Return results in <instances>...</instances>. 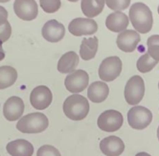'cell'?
<instances>
[{
	"mask_svg": "<svg viewBox=\"0 0 159 156\" xmlns=\"http://www.w3.org/2000/svg\"><path fill=\"white\" fill-rule=\"evenodd\" d=\"M157 63L158 61L154 60L149 54L146 53L138 59L137 62H136V67L141 73H148L152 71L157 65Z\"/></svg>",
	"mask_w": 159,
	"mask_h": 156,
	"instance_id": "obj_23",
	"label": "cell"
},
{
	"mask_svg": "<svg viewBox=\"0 0 159 156\" xmlns=\"http://www.w3.org/2000/svg\"><path fill=\"white\" fill-rule=\"evenodd\" d=\"M107 7L115 12H121L126 10L130 5L131 0H105Z\"/></svg>",
	"mask_w": 159,
	"mask_h": 156,
	"instance_id": "obj_26",
	"label": "cell"
},
{
	"mask_svg": "<svg viewBox=\"0 0 159 156\" xmlns=\"http://www.w3.org/2000/svg\"><path fill=\"white\" fill-rule=\"evenodd\" d=\"M109 94V87L105 82H94L87 89V97L92 103L99 104L107 100Z\"/></svg>",
	"mask_w": 159,
	"mask_h": 156,
	"instance_id": "obj_18",
	"label": "cell"
},
{
	"mask_svg": "<svg viewBox=\"0 0 159 156\" xmlns=\"http://www.w3.org/2000/svg\"><path fill=\"white\" fill-rule=\"evenodd\" d=\"M39 4L45 13L53 14L60 10L61 2V0H39Z\"/></svg>",
	"mask_w": 159,
	"mask_h": 156,
	"instance_id": "obj_25",
	"label": "cell"
},
{
	"mask_svg": "<svg viewBox=\"0 0 159 156\" xmlns=\"http://www.w3.org/2000/svg\"><path fill=\"white\" fill-rule=\"evenodd\" d=\"M152 121V113L148 108L137 105L129 109L128 112V122L130 127L142 130L149 127Z\"/></svg>",
	"mask_w": 159,
	"mask_h": 156,
	"instance_id": "obj_5",
	"label": "cell"
},
{
	"mask_svg": "<svg viewBox=\"0 0 159 156\" xmlns=\"http://www.w3.org/2000/svg\"><path fill=\"white\" fill-rule=\"evenodd\" d=\"M129 23V19L126 14L122 12H114L107 16L106 19L107 28L114 33H121L125 31Z\"/></svg>",
	"mask_w": 159,
	"mask_h": 156,
	"instance_id": "obj_16",
	"label": "cell"
},
{
	"mask_svg": "<svg viewBox=\"0 0 159 156\" xmlns=\"http://www.w3.org/2000/svg\"><path fill=\"white\" fill-rule=\"evenodd\" d=\"M122 72V61L118 57H108L105 59L99 67V77L103 82H112L120 76Z\"/></svg>",
	"mask_w": 159,
	"mask_h": 156,
	"instance_id": "obj_7",
	"label": "cell"
},
{
	"mask_svg": "<svg viewBox=\"0 0 159 156\" xmlns=\"http://www.w3.org/2000/svg\"><path fill=\"white\" fill-rule=\"evenodd\" d=\"M68 30L73 36H89L93 35L98 30L96 21L92 18H83L78 17L73 19L68 26Z\"/></svg>",
	"mask_w": 159,
	"mask_h": 156,
	"instance_id": "obj_8",
	"label": "cell"
},
{
	"mask_svg": "<svg viewBox=\"0 0 159 156\" xmlns=\"http://www.w3.org/2000/svg\"><path fill=\"white\" fill-rule=\"evenodd\" d=\"M14 11L20 19L25 21L34 20L39 14L38 4L35 0H16Z\"/></svg>",
	"mask_w": 159,
	"mask_h": 156,
	"instance_id": "obj_11",
	"label": "cell"
},
{
	"mask_svg": "<svg viewBox=\"0 0 159 156\" xmlns=\"http://www.w3.org/2000/svg\"><path fill=\"white\" fill-rule=\"evenodd\" d=\"M140 40L139 33L134 30H125L118 35L116 43L118 48L123 52L131 53L136 49Z\"/></svg>",
	"mask_w": 159,
	"mask_h": 156,
	"instance_id": "obj_12",
	"label": "cell"
},
{
	"mask_svg": "<svg viewBox=\"0 0 159 156\" xmlns=\"http://www.w3.org/2000/svg\"><path fill=\"white\" fill-rule=\"evenodd\" d=\"M17 80V71L12 66H0V90L12 86Z\"/></svg>",
	"mask_w": 159,
	"mask_h": 156,
	"instance_id": "obj_22",
	"label": "cell"
},
{
	"mask_svg": "<svg viewBox=\"0 0 159 156\" xmlns=\"http://www.w3.org/2000/svg\"><path fill=\"white\" fill-rule=\"evenodd\" d=\"M6 149L12 156H32L34 153V146L24 139H17L8 143Z\"/></svg>",
	"mask_w": 159,
	"mask_h": 156,
	"instance_id": "obj_17",
	"label": "cell"
},
{
	"mask_svg": "<svg viewBox=\"0 0 159 156\" xmlns=\"http://www.w3.org/2000/svg\"><path fill=\"white\" fill-rule=\"evenodd\" d=\"M147 45H148V54L154 60L159 61V35L151 36L148 38Z\"/></svg>",
	"mask_w": 159,
	"mask_h": 156,
	"instance_id": "obj_24",
	"label": "cell"
},
{
	"mask_svg": "<svg viewBox=\"0 0 159 156\" xmlns=\"http://www.w3.org/2000/svg\"><path fill=\"white\" fill-rule=\"evenodd\" d=\"M49 126V121L46 115L39 112L30 113L22 117L16 125L17 130L22 133H40Z\"/></svg>",
	"mask_w": 159,
	"mask_h": 156,
	"instance_id": "obj_3",
	"label": "cell"
},
{
	"mask_svg": "<svg viewBox=\"0 0 159 156\" xmlns=\"http://www.w3.org/2000/svg\"><path fill=\"white\" fill-rule=\"evenodd\" d=\"M158 88H159V82H158Z\"/></svg>",
	"mask_w": 159,
	"mask_h": 156,
	"instance_id": "obj_36",
	"label": "cell"
},
{
	"mask_svg": "<svg viewBox=\"0 0 159 156\" xmlns=\"http://www.w3.org/2000/svg\"><path fill=\"white\" fill-rule=\"evenodd\" d=\"M8 12H7V10L2 7V6H0V26L5 24L6 22L8 21Z\"/></svg>",
	"mask_w": 159,
	"mask_h": 156,
	"instance_id": "obj_29",
	"label": "cell"
},
{
	"mask_svg": "<svg viewBox=\"0 0 159 156\" xmlns=\"http://www.w3.org/2000/svg\"><path fill=\"white\" fill-rule=\"evenodd\" d=\"M37 156H61V154L55 147L50 145H44L39 149Z\"/></svg>",
	"mask_w": 159,
	"mask_h": 156,
	"instance_id": "obj_27",
	"label": "cell"
},
{
	"mask_svg": "<svg viewBox=\"0 0 159 156\" xmlns=\"http://www.w3.org/2000/svg\"><path fill=\"white\" fill-rule=\"evenodd\" d=\"M2 41L0 40V61L1 60H4V58H5V52H4V50H3V47H2Z\"/></svg>",
	"mask_w": 159,
	"mask_h": 156,
	"instance_id": "obj_30",
	"label": "cell"
},
{
	"mask_svg": "<svg viewBox=\"0 0 159 156\" xmlns=\"http://www.w3.org/2000/svg\"><path fill=\"white\" fill-rule=\"evenodd\" d=\"M53 101V95L50 89L45 85H39L32 90L30 102L34 108L38 110L46 109Z\"/></svg>",
	"mask_w": 159,
	"mask_h": 156,
	"instance_id": "obj_10",
	"label": "cell"
},
{
	"mask_svg": "<svg viewBox=\"0 0 159 156\" xmlns=\"http://www.w3.org/2000/svg\"><path fill=\"white\" fill-rule=\"evenodd\" d=\"M11 35H12V27H11L9 21H7L5 24L0 26V40L2 42L7 41Z\"/></svg>",
	"mask_w": 159,
	"mask_h": 156,
	"instance_id": "obj_28",
	"label": "cell"
},
{
	"mask_svg": "<svg viewBox=\"0 0 159 156\" xmlns=\"http://www.w3.org/2000/svg\"><path fill=\"white\" fill-rule=\"evenodd\" d=\"M135 156H152V155H150L149 153H147V152H139V153H137Z\"/></svg>",
	"mask_w": 159,
	"mask_h": 156,
	"instance_id": "obj_31",
	"label": "cell"
},
{
	"mask_svg": "<svg viewBox=\"0 0 159 156\" xmlns=\"http://www.w3.org/2000/svg\"><path fill=\"white\" fill-rule=\"evenodd\" d=\"M145 95V82L140 76H133L125 86V99L129 105H138Z\"/></svg>",
	"mask_w": 159,
	"mask_h": 156,
	"instance_id": "obj_4",
	"label": "cell"
},
{
	"mask_svg": "<svg viewBox=\"0 0 159 156\" xmlns=\"http://www.w3.org/2000/svg\"><path fill=\"white\" fill-rule=\"evenodd\" d=\"M98 38L92 37L89 38H84L82 40L81 48H80V56L84 60H92L98 51Z\"/></svg>",
	"mask_w": 159,
	"mask_h": 156,
	"instance_id": "obj_20",
	"label": "cell"
},
{
	"mask_svg": "<svg viewBox=\"0 0 159 156\" xmlns=\"http://www.w3.org/2000/svg\"><path fill=\"white\" fill-rule=\"evenodd\" d=\"M100 149L107 156H120L125 150V144L117 136H108L101 141Z\"/></svg>",
	"mask_w": 159,
	"mask_h": 156,
	"instance_id": "obj_15",
	"label": "cell"
},
{
	"mask_svg": "<svg viewBox=\"0 0 159 156\" xmlns=\"http://www.w3.org/2000/svg\"><path fill=\"white\" fill-rule=\"evenodd\" d=\"M8 1H10V0H0V3H6Z\"/></svg>",
	"mask_w": 159,
	"mask_h": 156,
	"instance_id": "obj_32",
	"label": "cell"
},
{
	"mask_svg": "<svg viewBox=\"0 0 159 156\" xmlns=\"http://www.w3.org/2000/svg\"><path fill=\"white\" fill-rule=\"evenodd\" d=\"M24 103L19 97H11L4 104L3 114L6 120L10 122H14L21 118L24 112Z\"/></svg>",
	"mask_w": 159,
	"mask_h": 156,
	"instance_id": "obj_13",
	"label": "cell"
},
{
	"mask_svg": "<svg viewBox=\"0 0 159 156\" xmlns=\"http://www.w3.org/2000/svg\"><path fill=\"white\" fill-rule=\"evenodd\" d=\"M129 19L139 34H147L152 28V13L150 8L142 2H136L131 5Z\"/></svg>",
	"mask_w": 159,
	"mask_h": 156,
	"instance_id": "obj_1",
	"label": "cell"
},
{
	"mask_svg": "<svg viewBox=\"0 0 159 156\" xmlns=\"http://www.w3.org/2000/svg\"><path fill=\"white\" fill-rule=\"evenodd\" d=\"M42 37L49 42H59L61 41L64 35L65 29L64 26L55 19L49 20L42 27L41 31Z\"/></svg>",
	"mask_w": 159,
	"mask_h": 156,
	"instance_id": "obj_14",
	"label": "cell"
},
{
	"mask_svg": "<svg viewBox=\"0 0 159 156\" xmlns=\"http://www.w3.org/2000/svg\"><path fill=\"white\" fill-rule=\"evenodd\" d=\"M124 123L123 115L117 110H106L102 113L97 121L99 128L107 132H114L119 130Z\"/></svg>",
	"mask_w": 159,
	"mask_h": 156,
	"instance_id": "obj_6",
	"label": "cell"
},
{
	"mask_svg": "<svg viewBox=\"0 0 159 156\" xmlns=\"http://www.w3.org/2000/svg\"><path fill=\"white\" fill-rule=\"evenodd\" d=\"M68 1H70V2H77V1H79V0H68Z\"/></svg>",
	"mask_w": 159,
	"mask_h": 156,
	"instance_id": "obj_34",
	"label": "cell"
},
{
	"mask_svg": "<svg viewBox=\"0 0 159 156\" xmlns=\"http://www.w3.org/2000/svg\"><path fill=\"white\" fill-rule=\"evenodd\" d=\"M157 138L159 140V127H158V129H157Z\"/></svg>",
	"mask_w": 159,
	"mask_h": 156,
	"instance_id": "obj_33",
	"label": "cell"
},
{
	"mask_svg": "<svg viewBox=\"0 0 159 156\" xmlns=\"http://www.w3.org/2000/svg\"><path fill=\"white\" fill-rule=\"evenodd\" d=\"M89 77L84 70H75L65 78L64 85L69 92L78 94L87 87Z\"/></svg>",
	"mask_w": 159,
	"mask_h": 156,
	"instance_id": "obj_9",
	"label": "cell"
},
{
	"mask_svg": "<svg viewBox=\"0 0 159 156\" xmlns=\"http://www.w3.org/2000/svg\"><path fill=\"white\" fill-rule=\"evenodd\" d=\"M106 1L105 0H82V11L85 16L93 18L103 12Z\"/></svg>",
	"mask_w": 159,
	"mask_h": 156,
	"instance_id": "obj_21",
	"label": "cell"
},
{
	"mask_svg": "<svg viewBox=\"0 0 159 156\" xmlns=\"http://www.w3.org/2000/svg\"><path fill=\"white\" fill-rule=\"evenodd\" d=\"M157 11H158V14H159V6H158V9H157Z\"/></svg>",
	"mask_w": 159,
	"mask_h": 156,
	"instance_id": "obj_35",
	"label": "cell"
},
{
	"mask_svg": "<svg viewBox=\"0 0 159 156\" xmlns=\"http://www.w3.org/2000/svg\"><path fill=\"white\" fill-rule=\"evenodd\" d=\"M79 64V56L70 51L61 56L58 62V70L61 74H70L74 72Z\"/></svg>",
	"mask_w": 159,
	"mask_h": 156,
	"instance_id": "obj_19",
	"label": "cell"
},
{
	"mask_svg": "<svg viewBox=\"0 0 159 156\" xmlns=\"http://www.w3.org/2000/svg\"><path fill=\"white\" fill-rule=\"evenodd\" d=\"M63 112L70 120H84L89 112V104L87 99L79 94L69 96L63 103Z\"/></svg>",
	"mask_w": 159,
	"mask_h": 156,
	"instance_id": "obj_2",
	"label": "cell"
}]
</instances>
